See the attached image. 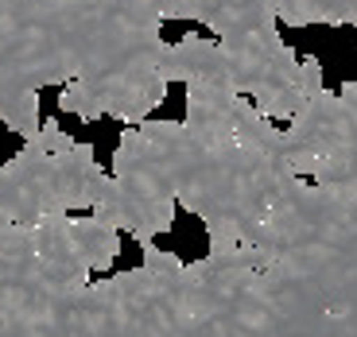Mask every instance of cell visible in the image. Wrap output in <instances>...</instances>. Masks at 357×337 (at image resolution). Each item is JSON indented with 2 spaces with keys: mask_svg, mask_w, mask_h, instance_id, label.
<instances>
[{
  "mask_svg": "<svg viewBox=\"0 0 357 337\" xmlns=\"http://www.w3.org/2000/svg\"><path fill=\"white\" fill-rule=\"evenodd\" d=\"M109 171L136 194L175 198L178 210L202 217L210 252L245 244L299 178L287 155L245 148L241 140L202 143L183 120L128 125Z\"/></svg>",
  "mask_w": 357,
  "mask_h": 337,
  "instance_id": "6da1fadb",
  "label": "cell"
},
{
  "mask_svg": "<svg viewBox=\"0 0 357 337\" xmlns=\"http://www.w3.org/2000/svg\"><path fill=\"white\" fill-rule=\"evenodd\" d=\"M163 19L144 0H82V66L78 86L101 116L140 125L167 101L160 78Z\"/></svg>",
  "mask_w": 357,
  "mask_h": 337,
  "instance_id": "7a4b0ae2",
  "label": "cell"
},
{
  "mask_svg": "<svg viewBox=\"0 0 357 337\" xmlns=\"http://www.w3.org/2000/svg\"><path fill=\"white\" fill-rule=\"evenodd\" d=\"M82 0H0V109L78 78Z\"/></svg>",
  "mask_w": 357,
  "mask_h": 337,
  "instance_id": "3957f363",
  "label": "cell"
},
{
  "mask_svg": "<svg viewBox=\"0 0 357 337\" xmlns=\"http://www.w3.org/2000/svg\"><path fill=\"white\" fill-rule=\"evenodd\" d=\"M287 167L326 190L357 194V116L331 89L311 93L284 128Z\"/></svg>",
  "mask_w": 357,
  "mask_h": 337,
  "instance_id": "277c9868",
  "label": "cell"
},
{
  "mask_svg": "<svg viewBox=\"0 0 357 337\" xmlns=\"http://www.w3.org/2000/svg\"><path fill=\"white\" fill-rule=\"evenodd\" d=\"M0 213L27 225L47 213H70L59 190V159L36 140H27L16 159L0 163Z\"/></svg>",
  "mask_w": 357,
  "mask_h": 337,
  "instance_id": "5b68a950",
  "label": "cell"
},
{
  "mask_svg": "<svg viewBox=\"0 0 357 337\" xmlns=\"http://www.w3.org/2000/svg\"><path fill=\"white\" fill-rule=\"evenodd\" d=\"M144 4H152L163 24L167 19L202 24L206 31L218 36V43H233V39L280 27L272 0H144Z\"/></svg>",
  "mask_w": 357,
  "mask_h": 337,
  "instance_id": "8992f818",
  "label": "cell"
},
{
  "mask_svg": "<svg viewBox=\"0 0 357 337\" xmlns=\"http://www.w3.org/2000/svg\"><path fill=\"white\" fill-rule=\"evenodd\" d=\"M237 101H241V93L233 86H222V81H190L183 125L202 143H229V140H237Z\"/></svg>",
  "mask_w": 357,
  "mask_h": 337,
  "instance_id": "52a82bcc",
  "label": "cell"
},
{
  "mask_svg": "<svg viewBox=\"0 0 357 337\" xmlns=\"http://www.w3.org/2000/svg\"><path fill=\"white\" fill-rule=\"evenodd\" d=\"M160 78L167 81H222V86H233L229 74V58H225L222 43L218 39H206L198 31H187L178 43H163L160 54Z\"/></svg>",
  "mask_w": 357,
  "mask_h": 337,
  "instance_id": "ba28073f",
  "label": "cell"
},
{
  "mask_svg": "<svg viewBox=\"0 0 357 337\" xmlns=\"http://www.w3.org/2000/svg\"><path fill=\"white\" fill-rule=\"evenodd\" d=\"M59 159V190H63V202L70 213H82L93 205V187L101 178L98 155H93V143H74V151L66 155H54Z\"/></svg>",
  "mask_w": 357,
  "mask_h": 337,
  "instance_id": "9c48e42d",
  "label": "cell"
},
{
  "mask_svg": "<svg viewBox=\"0 0 357 337\" xmlns=\"http://www.w3.org/2000/svg\"><path fill=\"white\" fill-rule=\"evenodd\" d=\"M272 8L287 27H357V0H272Z\"/></svg>",
  "mask_w": 357,
  "mask_h": 337,
  "instance_id": "30bf717a",
  "label": "cell"
},
{
  "mask_svg": "<svg viewBox=\"0 0 357 337\" xmlns=\"http://www.w3.org/2000/svg\"><path fill=\"white\" fill-rule=\"evenodd\" d=\"M74 229V244H78V256L89 264V272H109L121 256V229L101 217H70Z\"/></svg>",
  "mask_w": 357,
  "mask_h": 337,
  "instance_id": "8fae6325",
  "label": "cell"
},
{
  "mask_svg": "<svg viewBox=\"0 0 357 337\" xmlns=\"http://www.w3.org/2000/svg\"><path fill=\"white\" fill-rule=\"evenodd\" d=\"M0 125L8 128V132L24 136V143L36 140L39 125H43V116H39V89H27V93L12 97L8 105L0 109Z\"/></svg>",
  "mask_w": 357,
  "mask_h": 337,
  "instance_id": "7c38bea8",
  "label": "cell"
},
{
  "mask_svg": "<svg viewBox=\"0 0 357 337\" xmlns=\"http://www.w3.org/2000/svg\"><path fill=\"white\" fill-rule=\"evenodd\" d=\"M59 109H63V113H74L78 120H86V125H93V120H101L98 105L89 101V93L78 86V81H66V86L59 89Z\"/></svg>",
  "mask_w": 357,
  "mask_h": 337,
  "instance_id": "4fadbf2b",
  "label": "cell"
},
{
  "mask_svg": "<svg viewBox=\"0 0 357 337\" xmlns=\"http://www.w3.org/2000/svg\"><path fill=\"white\" fill-rule=\"evenodd\" d=\"M36 143H39V148H47L51 155H66V151H74V143H78V140H74V136H66L63 125H59L54 116H47L43 125H39Z\"/></svg>",
  "mask_w": 357,
  "mask_h": 337,
  "instance_id": "5bb4252c",
  "label": "cell"
},
{
  "mask_svg": "<svg viewBox=\"0 0 357 337\" xmlns=\"http://www.w3.org/2000/svg\"><path fill=\"white\" fill-rule=\"evenodd\" d=\"M299 86H303V93L311 97V93H322V63L314 58V54H303L299 58Z\"/></svg>",
  "mask_w": 357,
  "mask_h": 337,
  "instance_id": "9a60e30c",
  "label": "cell"
},
{
  "mask_svg": "<svg viewBox=\"0 0 357 337\" xmlns=\"http://www.w3.org/2000/svg\"><path fill=\"white\" fill-rule=\"evenodd\" d=\"M338 97L346 101V109L357 116V81H342V89H338Z\"/></svg>",
  "mask_w": 357,
  "mask_h": 337,
  "instance_id": "2e32d148",
  "label": "cell"
}]
</instances>
